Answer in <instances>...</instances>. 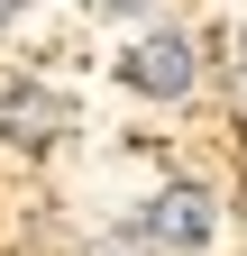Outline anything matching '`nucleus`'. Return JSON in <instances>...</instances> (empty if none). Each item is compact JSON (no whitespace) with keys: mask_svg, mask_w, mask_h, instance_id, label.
<instances>
[{"mask_svg":"<svg viewBox=\"0 0 247 256\" xmlns=\"http://www.w3.org/2000/svg\"><path fill=\"white\" fill-rule=\"evenodd\" d=\"M82 128V110H74V92H55V82H0V146H18V156H55Z\"/></svg>","mask_w":247,"mask_h":256,"instance_id":"f257e3e1","label":"nucleus"},{"mask_svg":"<svg viewBox=\"0 0 247 256\" xmlns=\"http://www.w3.org/2000/svg\"><path fill=\"white\" fill-rule=\"evenodd\" d=\"M119 82H128L138 101H183V92L202 82V55H192L183 28H146V37L119 46Z\"/></svg>","mask_w":247,"mask_h":256,"instance_id":"f03ea898","label":"nucleus"},{"mask_svg":"<svg viewBox=\"0 0 247 256\" xmlns=\"http://www.w3.org/2000/svg\"><path fill=\"white\" fill-rule=\"evenodd\" d=\"M138 220H146V238H156V256H202L210 247V192L202 183H165Z\"/></svg>","mask_w":247,"mask_h":256,"instance_id":"7ed1b4c3","label":"nucleus"},{"mask_svg":"<svg viewBox=\"0 0 247 256\" xmlns=\"http://www.w3.org/2000/svg\"><path fill=\"white\" fill-rule=\"evenodd\" d=\"M101 256H156V238H146V220H119V229L101 238Z\"/></svg>","mask_w":247,"mask_h":256,"instance_id":"20e7f679","label":"nucleus"},{"mask_svg":"<svg viewBox=\"0 0 247 256\" xmlns=\"http://www.w3.org/2000/svg\"><path fill=\"white\" fill-rule=\"evenodd\" d=\"M156 0H92V18H146Z\"/></svg>","mask_w":247,"mask_h":256,"instance_id":"39448f33","label":"nucleus"},{"mask_svg":"<svg viewBox=\"0 0 247 256\" xmlns=\"http://www.w3.org/2000/svg\"><path fill=\"white\" fill-rule=\"evenodd\" d=\"M18 10H28V0H0V18H18Z\"/></svg>","mask_w":247,"mask_h":256,"instance_id":"423d86ee","label":"nucleus"},{"mask_svg":"<svg viewBox=\"0 0 247 256\" xmlns=\"http://www.w3.org/2000/svg\"><path fill=\"white\" fill-rule=\"evenodd\" d=\"M238 229H247V202H238Z\"/></svg>","mask_w":247,"mask_h":256,"instance_id":"0eeeda50","label":"nucleus"}]
</instances>
